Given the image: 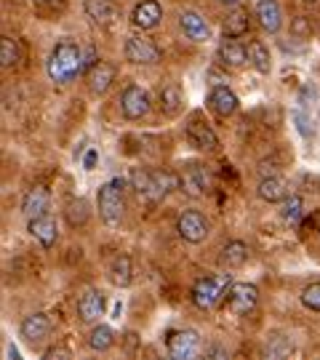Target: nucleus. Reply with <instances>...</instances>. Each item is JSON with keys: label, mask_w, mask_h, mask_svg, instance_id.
<instances>
[{"label": "nucleus", "mask_w": 320, "mask_h": 360, "mask_svg": "<svg viewBox=\"0 0 320 360\" xmlns=\"http://www.w3.org/2000/svg\"><path fill=\"white\" fill-rule=\"evenodd\" d=\"M77 312H80V318L86 323L99 321L104 312V296L99 291H86V294L80 296V302H77Z\"/></svg>", "instance_id": "obj_16"}, {"label": "nucleus", "mask_w": 320, "mask_h": 360, "mask_svg": "<svg viewBox=\"0 0 320 360\" xmlns=\"http://www.w3.org/2000/svg\"><path fill=\"white\" fill-rule=\"evenodd\" d=\"M16 62H19V46H16L13 38L3 35V38H0V65L13 67Z\"/></svg>", "instance_id": "obj_30"}, {"label": "nucleus", "mask_w": 320, "mask_h": 360, "mask_svg": "<svg viewBox=\"0 0 320 360\" xmlns=\"http://www.w3.org/2000/svg\"><path fill=\"white\" fill-rule=\"evenodd\" d=\"M96 62H99V59H96V51H94V49H86V51H83V72H89Z\"/></svg>", "instance_id": "obj_39"}, {"label": "nucleus", "mask_w": 320, "mask_h": 360, "mask_svg": "<svg viewBox=\"0 0 320 360\" xmlns=\"http://www.w3.org/2000/svg\"><path fill=\"white\" fill-rule=\"evenodd\" d=\"M177 230L179 235L187 240V243H200L208 235V221L200 211H184L179 219H177Z\"/></svg>", "instance_id": "obj_4"}, {"label": "nucleus", "mask_w": 320, "mask_h": 360, "mask_svg": "<svg viewBox=\"0 0 320 360\" xmlns=\"http://www.w3.org/2000/svg\"><path fill=\"white\" fill-rule=\"evenodd\" d=\"M177 184H179V179H177L174 174L155 171L153 179H150V187H147V193H144V198H147V200H153V203H158V200H163V198H166Z\"/></svg>", "instance_id": "obj_13"}, {"label": "nucleus", "mask_w": 320, "mask_h": 360, "mask_svg": "<svg viewBox=\"0 0 320 360\" xmlns=\"http://www.w3.org/2000/svg\"><path fill=\"white\" fill-rule=\"evenodd\" d=\"M305 3H315V0H305Z\"/></svg>", "instance_id": "obj_43"}, {"label": "nucleus", "mask_w": 320, "mask_h": 360, "mask_svg": "<svg viewBox=\"0 0 320 360\" xmlns=\"http://www.w3.org/2000/svg\"><path fill=\"white\" fill-rule=\"evenodd\" d=\"M160 19H163V8H160L158 0H144L131 13V22L139 30H153V27L160 25Z\"/></svg>", "instance_id": "obj_9"}, {"label": "nucleus", "mask_w": 320, "mask_h": 360, "mask_svg": "<svg viewBox=\"0 0 320 360\" xmlns=\"http://www.w3.org/2000/svg\"><path fill=\"white\" fill-rule=\"evenodd\" d=\"M6 352H8V358H11V360H19V349H16V347H11V345H8V349H6Z\"/></svg>", "instance_id": "obj_41"}, {"label": "nucleus", "mask_w": 320, "mask_h": 360, "mask_svg": "<svg viewBox=\"0 0 320 360\" xmlns=\"http://www.w3.org/2000/svg\"><path fill=\"white\" fill-rule=\"evenodd\" d=\"M208 104H211V107H214V112L222 115V117L235 115V112H238V96H235L227 86H217V89L211 91Z\"/></svg>", "instance_id": "obj_14"}, {"label": "nucleus", "mask_w": 320, "mask_h": 360, "mask_svg": "<svg viewBox=\"0 0 320 360\" xmlns=\"http://www.w3.org/2000/svg\"><path fill=\"white\" fill-rule=\"evenodd\" d=\"M113 283L115 285H128L131 283V259L117 257L113 264Z\"/></svg>", "instance_id": "obj_32"}, {"label": "nucleus", "mask_w": 320, "mask_h": 360, "mask_svg": "<svg viewBox=\"0 0 320 360\" xmlns=\"http://www.w3.org/2000/svg\"><path fill=\"white\" fill-rule=\"evenodd\" d=\"M120 110H123V115L128 120H139L150 112V96H147V91L139 89V86H128L123 91V96H120Z\"/></svg>", "instance_id": "obj_6"}, {"label": "nucleus", "mask_w": 320, "mask_h": 360, "mask_svg": "<svg viewBox=\"0 0 320 360\" xmlns=\"http://www.w3.org/2000/svg\"><path fill=\"white\" fill-rule=\"evenodd\" d=\"M150 179H153V174H147V171H141V168H134V171H131V184H134V190L139 195L147 193Z\"/></svg>", "instance_id": "obj_35"}, {"label": "nucleus", "mask_w": 320, "mask_h": 360, "mask_svg": "<svg viewBox=\"0 0 320 360\" xmlns=\"http://www.w3.org/2000/svg\"><path fill=\"white\" fill-rule=\"evenodd\" d=\"M291 32H294V35H299V38H307L309 32H312V27H309L307 16H296L294 25H291Z\"/></svg>", "instance_id": "obj_37"}, {"label": "nucleus", "mask_w": 320, "mask_h": 360, "mask_svg": "<svg viewBox=\"0 0 320 360\" xmlns=\"http://www.w3.org/2000/svg\"><path fill=\"white\" fill-rule=\"evenodd\" d=\"M46 208H49V190H46V187H32V190L25 195V200H22V211H25L27 219L43 217Z\"/></svg>", "instance_id": "obj_19"}, {"label": "nucleus", "mask_w": 320, "mask_h": 360, "mask_svg": "<svg viewBox=\"0 0 320 360\" xmlns=\"http://www.w3.org/2000/svg\"><path fill=\"white\" fill-rule=\"evenodd\" d=\"M302 304L312 312H320V283H312L302 291Z\"/></svg>", "instance_id": "obj_34"}, {"label": "nucleus", "mask_w": 320, "mask_h": 360, "mask_svg": "<svg viewBox=\"0 0 320 360\" xmlns=\"http://www.w3.org/2000/svg\"><path fill=\"white\" fill-rule=\"evenodd\" d=\"M248 62L256 67V72H262V75H267L269 70H272V62H269V51L259 43V40H254L251 46H248Z\"/></svg>", "instance_id": "obj_25"}, {"label": "nucleus", "mask_w": 320, "mask_h": 360, "mask_svg": "<svg viewBox=\"0 0 320 360\" xmlns=\"http://www.w3.org/2000/svg\"><path fill=\"white\" fill-rule=\"evenodd\" d=\"M126 59L131 65H158L160 62V49L150 38L131 35L126 40Z\"/></svg>", "instance_id": "obj_3"}, {"label": "nucleus", "mask_w": 320, "mask_h": 360, "mask_svg": "<svg viewBox=\"0 0 320 360\" xmlns=\"http://www.w3.org/2000/svg\"><path fill=\"white\" fill-rule=\"evenodd\" d=\"M245 259H248V245L241 243V240H232V243H227L224 251H222V264H224L227 270L243 267Z\"/></svg>", "instance_id": "obj_23"}, {"label": "nucleus", "mask_w": 320, "mask_h": 360, "mask_svg": "<svg viewBox=\"0 0 320 360\" xmlns=\"http://www.w3.org/2000/svg\"><path fill=\"white\" fill-rule=\"evenodd\" d=\"M94 163H96V150H91V153L86 155V163H83V166L91 171V168H94Z\"/></svg>", "instance_id": "obj_40"}, {"label": "nucleus", "mask_w": 320, "mask_h": 360, "mask_svg": "<svg viewBox=\"0 0 320 360\" xmlns=\"http://www.w3.org/2000/svg\"><path fill=\"white\" fill-rule=\"evenodd\" d=\"M256 302H259V291L256 285L251 283H232L230 285V294H227V304L235 315H248L254 312Z\"/></svg>", "instance_id": "obj_5"}, {"label": "nucleus", "mask_w": 320, "mask_h": 360, "mask_svg": "<svg viewBox=\"0 0 320 360\" xmlns=\"http://www.w3.org/2000/svg\"><path fill=\"white\" fill-rule=\"evenodd\" d=\"M219 296H222L219 283L211 281V278H200V281H195V285H192V302H195V307L211 309L219 302Z\"/></svg>", "instance_id": "obj_10"}, {"label": "nucleus", "mask_w": 320, "mask_h": 360, "mask_svg": "<svg viewBox=\"0 0 320 360\" xmlns=\"http://www.w3.org/2000/svg\"><path fill=\"white\" fill-rule=\"evenodd\" d=\"M222 3H227V6H235V3H238V0H222Z\"/></svg>", "instance_id": "obj_42"}, {"label": "nucleus", "mask_w": 320, "mask_h": 360, "mask_svg": "<svg viewBox=\"0 0 320 360\" xmlns=\"http://www.w3.org/2000/svg\"><path fill=\"white\" fill-rule=\"evenodd\" d=\"M123 179L107 181L104 187H99V214L107 224H120L123 219Z\"/></svg>", "instance_id": "obj_2"}, {"label": "nucleus", "mask_w": 320, "mask_h": 360, "mask_svg": "<svg viewBox=\"0 0 320 360\" xmlns=\"http://www.w3.org/2000/svg\"><path fill=\"white\" fill-rule=\"evenodd\" d=\"M179 25H181V30H184V35H187L190 40H198V43H203V40L211 38V27H208V22H205L200 13L184 11L179 16Z\"/></svg>", "instance_id": "obj_11"}, {"label": "nucleus", "mask_w": 320, "mask_h": 360, "mask_svg": "<svg viewBox=\"0 0 320 360\" xmlns=\"http://www.w3.org/2000/svg\"><path fill=\"white\" fill-rule=\"evenodd\" d=\"M315 94H318L315 86H312V83H305V86H302V96H299V102L307 107V102H315Z\"/></svg>", "instance_id": "obj_38"}, {"label": "nucleus", "mask_w": 320, "mask_h": 360, "mask_svg": "<svg viewBox=\"0 0 320 360\" xmlns=\"http://www.w3.org/2000/svg\"><path fill=\"white\" fill-rule=\"evenodd\" d=\"M27 230L38 238L43 248H51V245L56 243V221H53L51 217H46V214L30 219V227H27Z\"/></svg>", "instance_id": "obj_18"}, {"label": "nucleus", "mask_w": 320, "mask_h": 360, "mask_svg": "<svg viewBox=\"0 0 320 360\" xmlns=\"http://www.w3.org/2000/svg\"><path fill=\"white\" fill-rule=\"evenodd\" d=\"M291 349H294L291 342H286L283 336H275V339H269L267 345H264V355H269V358H283V355H288Z\"/></svg>", "instance_id": "obj_33"}, {"label": "nucleus", "mask_w": 320, "mask_h": 360, "mask_svg": "<svg viewBox=\"0 0 320 360\" xmlns=\"http://www.w3.org/2000/svg\"><path fill=\"white\" fill-rule=\"evenodd\" d=\"M86 13L94 22H110L115 16V6L110 0H86Z\"/></svg>", "instance_id": "obj_26"}, {"label": "nucleus", "mask_w": 320, "mask_h": 360, "mask_svg": "<svg viewBox=\"0 0 320 360\" xmlns=\"http://www.w3.org/2000/svg\"><path fill=\"white\" fill-rule=\"evenodd\" d=\"M49 334H51V318L43 315V312H35V315L25 318V323H22V336L30 339V342L46 339Z\"/></svg>", "instance_id": "obj_17"}, {"label": "nucleus", "mask_w": 320, "mask_h": 360, "mask_svg": "<svg viewBox=\"0 0 320 360\" xmlns=\"http://www.w3.org/2000/svg\"><path fill=\"white\" fill-rule=\"evenodd\" d=\"M80 72H83V49L72 40L56 43V49L49 56V77L53 83H70Z\"/></svg>", "instance_id": "obj_1"}, {"label": "nucleus", "mask_w": 320, "mask_h": 360, "mask_svg": "<svg viewBox=\"0 0 320 360\" xmlns=\"http://www.w3.org/2000/svg\"><path fill=\"white\" fill-rule=\"evenodd\" d=\"M187 139H190L192 147H198V150H217V134H214V129L205 123L200 115H195L187 123Z\"/></svg>", "instance_id": "obj_8"}, {"label": "nucleus", "mask_w": 320, "mask_h": 360, "mask_svg": "<svg viewBox=\"0 0 320 360\" xmlns=\"http://www.w3.org/2000/svg\"><path fill=\"white\" fill-rule=\"evenodd\" d=\"M89 345H91V349H96V352L110 349L113 345H115V334H113V328H110V326H96V328L91 331Z\"/></svg>", "instance_id": "obj_27"}, {"label": "nucleus", "mask_w": 320, "mask_h": 360, "mask_svg": "<svg viewBox=\"0 0 320 360\" xmlns=\"http://www.w3.org/2000/svg\"><path fill=\"white\" fill-rule=\"evenodd\" d=\"M256 19H259V25L264 27L267 32H278L283 25V13L278 0H259L256 3Z\"/></svg>", "instance_id": "obj_12"}, {"label": "nucleus", "mask_w": 320, "mask_h": 360, "mask_svg": "<svg viewBox=\"0 0 320 360\" xmlns=\"http://www.w3.org/2000/svg\"><path fill=\"white\" fill-rule=\"evenodd\" d=\"M219 56H222V62H224V65L241 67V65H245L248 51H245L241 43H235V38H224V43L219 46Z\"/></svg>", "instance_id": "obj_22"}, {"label": "nucleus", "mask_w": 320, "mask_h": 360, "mask_svg": "<svg viewBox=\"0 0 320 360\" xmlns=\"http://www.w3.org/2000/svg\"><path fill=\"white\" fill-rule=\"evenodd\" d=\"M198 347H200V339L195 331H174L168 336V352L171 358L177 360H190L198 355Z\"/></svg>", "instance_id": "obj_7"}, {"label": "nucleus", "mask_w": 320, "mask_h": 360, "mask_svg": "<svg viewBox=\"0 0 320 360\" xmlns=\"http://www.w3.org/2000/svg\"><path fill=\"white\" fill-rule=\"evenodd\" d=\"M160 104H163L166 115H177L181 110V91L177 86H166V89L160 91Z\"/></svg>", "instance_id": "obj_29"}, {"label": "nucleus", "mask_w": 320, "mask_h": 360, "mask_svg": "<svg viewBox=\"0 0 320 360\" xmlns=\"http://www.w3.org/2000/svg\"><path fill=\"white\" fill-rule=\"evenodd\" d=\"M294 123H296V129H299V134H302L305 139H309V136H312V129H309V120H307V115H305L302 110H296V112H294Z\"/></svg>", "instance_id": "obj_36"}, {"label": "nucleus", "mask_w": 320, "mask_h": 360, "mask_svg": "<svg viewBox=\"0 0 320 360\" xmlns=\"http://www.w3.org/2000/svg\"><path fill=\"white\" fill-rule=\"evenodd\" d=\"M181 184H184V190H187V195H192V198H198V195H203L208 187H211V176L205 174L200 166H192L184 171V176H181Z\"/></svg>", "instance_id": "obj_21"}, {"label": "nucleus", "mask_w": 320, "mask_h": 360, "mask_svg": "<svg viewBox=\"0 0 320 360\" xmlns=\"http://www.w3.org/2000/svg\"><path fill=\"white\" fill-rule=\"evenodd\" d=\"M245 32H248V11L235 8V11L227 13V19H224V38H241Z\"/></svg>", "instance_id": "obj_24"}, {"label": "nucleus", "mask_w": 320, "mask_h": 360, "mask_svg": "<svg viewBox=\"0 0 320 360\" xmlns=\"http://www.w3.org/2000/svg\"><path fill=\"white\" fill-rule=\"evenodd\" d=\"M302 217H305V211H302V198H299V195L286 198V200H283V221L296 227V224L302 221Z\"/></svg>", "instance_id": "obj_28"}, {"label": "nucleus", "mask_w": 320, "mask_h": 360, "mask_svg": "<svg viewBox=\"0 0 320 360\" xmlns=\"http://www.w3.org/2000/svg\"><path fill=\"white\" fill-rule=\"evenodd\" d=\"M86 75H89V86L94 94H107V89L115 80V67L107 65V62H96Z\"/></svg>", "instance_id": "obj_15"}, {"label": "nucleus", "mask_w": 320, "mask_h": 360, "mask_svg": "<svg viewBox=\"0 0 320 360\" xmlns=\"http://www.w3.org/2000/svg\"><path fill=\"white\" fill-rule=\"evenodd\" d=\"M86 219H89V200L77 198V200H72V203L67 206V221H70L72 227L86 224Z\"/></svg>", "instance_id": "obj_31"}, {"label": "nucleus", "mask_w": 320, "mask_h": 360, "mask_svg": "<svg viewBox=\"0 0 320 360\" xmlns=\"http://www.w3.org/2000/svg\"><path fill=\"white\" fill-rule=\"evenodd\" d=\"M259 198L267 200V203H281L288 198V181L283 176H267L259 184Z\"/></svg>", "instance_id": "obj_20"}]
</instances>
